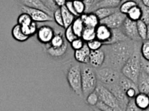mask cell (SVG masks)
<instances>
[{
	"label": "cell",
	"instance_id": "cell-28",
	"mask_svg": "<svg viewBox=\"0 0 149 111\" xmlns=\"http://www.w3.org/2000/svg\"><path fill=\"white\" fill-rule=\"evenodd\" d=\"M81 38L86 43L95 39V28L84 27L81 36Z\"/></svg>",
	"mask_w": 149,
	"mask_h": 111
},
{
	"label": "cell",
	"instance_id": "cell-39",
	"mask_svg": "<svg viewBox=\"0 0 149 111\" xmlns=\"http://www.w3.org/2000/svg\"><path fill=\"white\" fill-rule=\"evenodd\" d=\"M53 18L55 22L60 27L63 28V22L62 18V15L61 13V9L58 8L56 9L53 13Z\"/></svg>",
	"mask_w": 149,
	"mask_h": 111
},
{
	"label": "cell",
	"instance_id": "cell-53",
	"mask_svg": "<svg viewBox=\"0 0 149 111\" xmlns=\"http://www.w3.org/2000/svg\"><path fill=\"white\" fill-rule=\"evenodd\" d=\"M134 1H137L138 3H139V1H138V0H134Z\"/></svg>",
	"mask_w": 149,
	"mask_h": 111
},
{
	"label": "cell",
	"instance_id": "cell-54",
	"mask_svg": "<svg viewBox=\"0 0 149 111\" xmlns=\"http://www.w3.org/2000/svg\"><path fill=\"white\" fill-rule=\"evenodd\" d=\"M120 1H122H122H125V0H120Z\"/></svg>",
	"mask_w": 149,
	"mask_h": 111
},
{
	"label": "cell",
	"instance_id": "cell-13",
	"mask_svg": "<svg viewBox=\"0 0 149 111\" xmlns=\"http://www.w3.org/2000/svg\"><path fill=\"white\" fill-rule=\"evenodd\" d=\"M105 60V54L102 48L94 51H91L89 64L93 68H98L104 65Z\"/></svg>",
	"mask_w": 149,
	"mask_h": 111
},
{
	"label": "cell",
	"instance_id": "cell-18",
	"mask_svg": "<svg viewBox=\"0 0 149 111\" xmlns=\"http://www.w3.org/2000/svg\"><path fill=\"white\" fill-rule=\"evenodd\" d=\"M137 107L141 110L149 109V97L148 94L139 92L134 98Z\"/></svg>",
	"mask_w": 149,
	"mask_h": 111
},
{
	"label": "cell",
	"instance_id": "cell-51",
	"mask_svg": "<svg viewBox=\"0 0 149 111\" xmlns=\"http://www.w3.org/2000/svg\"><path fill=\"white\" fill-rule=\"evenodd\" d=\"M141 111H149V109H146V110H141Z\"/></svg>",
	"mask_w": 149,
	"mask_h": 111
},
{
	"label": "cell",
	"instance_id": "cell-41",
	"mask_svg": "<svg viewBox=\"0 0 149 111\" xmlns=\"http://www.w3.org/2000/svg\"><path fill=\"white\" fill-rule=\"evenodd\" d=\"M95 107L99 108L100 109H101L103 111H123L122 109L113 108L110 106H108V105L105 104L104 103H103L102 102H101L100 101H99V102H98V103L97 104Z\"/></svg>",
	"mask_w": 149,
	"mask_h": 111
},
{
	"label": "cell",
	"instance_id": "cell-19",
	"mask_svg": "<svg viewBox=\"0 0 149 111\" xmlns=\"http://www.w3.org/2000/svg\"><path fill=\"white\" fill-rule=\"evenodd\" d=\"M122 1L120 0H102L96 3L93 8V12L98 8H119L121 4Z\"/></svg>",
	"mask_w": 149,
	"mask_h": 111
},
{
	"label": "cell",
	"instance_id": "cell-45",
	"mask_svg": "<svg viewBox=\"0 0 149 111\" xmlns=\"http://www.w3.org/2000/svg\"><path fill=\"white\" fill-rule=\"evenodd\" d=\"M141 70L149 75V61L141 57Z\"/></svg>",
	"mask_w": 149,
	"mask_h": 111
},
{
	"label": "cell",
	"instance_id": "cell-43",
	"mask_svg": "<svg viewBox=\"0 0 149 111\" xmlns=\"http://www.w3.org/2000/svg\"><path fill=\"white\" fill-rule=\"evenodd\" d=\"M41 1L45 5V6L52 12H54L56 9L59 8L55 5L54 0H41Z\"/></svg>",
	"mask_w": 149,
	"mask_h": 111
},
{
	"label": "cell",
	"instance_id": "cell-31",
	"mask_svg": "<svg viewBox=\"0 0 149 111\" xmlns=\"http://www.w3.org/2000/svg\"><path fill=\"white\" fill-rule=\"evenodd\" d=\"M65 42L61 31L58 32V33H55V35L52 38L49 45L53 47H60L62 46Z\"/></svg>",
	"mask_w": 149,
	"mask_h": 111
},
{
	"label": "cell",
	"instance_id": "cell-55",
	"mask_svg": "<svg viewBox=\"0 0 149 111\" xmlns=\"http://www.w3.org/2000/svg\"><path fill=\"white\" fill-rule=\"evenodd\" d=\"M148 97H149V93H148Z\"/></svg>",
	"mask_w": 149,
	"mask_h": 111
},
{
	"label": "cell",
	"instance_id": "cell-5",
	"mask_svg": "<svg viewBox=\"0 0 149 111\" xmlns=\"http://www.w3.org/2000/svg\"><path fill=\"white\" fill-rule=\"evenodd\" d=\"M67 81L71 89L78 96L83 97L81 90V68L79 65L71 66L66 75Z\"/></svg>",
	"mask_w": 149,
	"mask_h": 111
},
{
	"label": "cell",
	"instance_id": "cell-42",
	"mask_svg": "<svg viewBox=\"0 0 149 111\" xmlns=\"http://www.w3.org/2000/svg\"><path fill=\"white\" fill-rule=\"evenodd\" d=\"M125 111H141V110L137 107L133 98L129 100Z\"/></svg>",
	"mask_w": 149,
	"mask_h": 111
},
{
	"label": "cell",
	"instance_id": "cell-36",
	"mask_svg": "<svg viewBox=\"0 0 149 111\" xmlns=\"http://www.w3.org/2000/svg\"><path fill=\"white\" fill-rule=\"evenodd\" d=\"M86 44L91 51L99 50L103 46V43L96 38L87 42Z\"/></svg>",
	"mask_w": 149,
	"mask_h": 111
},
{
	"label": "cell",
	"instance_id": "cell-27",
	"mask_svg": "<svg viewBox=\"0 0 149 111\" xmlns=\"http://www.w3.org/2000/svg\"><path fill=\"white\" fill-rule=\"evenodd\" d=\"M138 5V2L134 0H125L122 2L119 7V10L122 13L126 15L129 11L134 6Z\"/></svg>",
	"mask_w": 149,
	"mask_h": 111
},
{
	"label": "cell",
	"instance_id": "cell-15",
	"mask_svg": "<svg viewBox=\"0 0 149 111\" xmlns=\"http://www.w3.org/2000/svg\"><path fill=\"white\" fill-rule=\"evenodd\" d=\"M91 50L87 46L86 43L80 49L74 51V57L75 60L81 64L89 63V58Z\"/></svg>",
	"mask_w": 149,
	"mask_h": 111
},
{
	"label": "cell",
	"instance_id": "cell-1",
	"mask_svg": "<svg viewBox=\"0 0 149 111\" xmlns=\"http://www.w3.org/2000/svg\"><path fill=\"white\" fill-rule=\"evenodd\" d=\"M138 42L130 39L125 41L103 45L102 48L105 54L104 66H108L120 71L122 68L134 51Z\"/></svg>",
	"mask_w": 149,
	"mask_h": 111
},
{
	"label": "cell",
	"instance_id": "cell-22",
	"mask_svg": "<svg viewBox=\"0 0 149 111\" xmlns=\"http://www.w3.org/2000/svg\"><path fill=\"white\" fill-rule=\"evenodd\" d=\"M11 34L12 37L17 41L20 42H23L27 40L30 37L26 35L22 30V27L20 25L17 24L13 26L12 29Z\"/></svg>",
	"mask_w": 149,
	"mask_h": 111
},
{
	"label": "cell",
	"instance_id": "cell-9",
	"mask_svg": "<svg viewBox=\"0 0 149 111\" xmlns=\"http://www.w3.org/2000/svg\"><path fill=\"white\" fill-rule=\"evenodd\" d=\"M22 12L26 13L30 15L31 19L34 22H47L54 21L53 17L49 15L46 12L37 9L29 8L23 5L21 6Z\"/></svg>",
	"mask_w": 149,
	"mask_h": 111
},
{
	"label": "cell",
	"instance_id": "cell-6",
	"mask_svg": "<svg viewBox=\"0 0 149 111\" xmlns=\"http://www.w3.org/2000/svg\"><path fill=\"white\" fill-rule=\"evenodd\" d=\"M95 91L97 93L100 101L113 108L122 109L119 102L113 94L107 87L100 83L98 81Z\"/></svg>",
	"mask_w": 149,
	"mask_h": 111
},
{
	"label": "cell",
	"instance_id": "cell-33",
	"mask_svg": "<svg viewBox=\"0 0 149 111\" xmlns=\"http://www.w3.org/2000/svg\"><path fill=\"white\" fill-rule=\"evenodd\" d=\"M17 21L18 24L20 25L21 26H23L29 25L30 23H31L33 21L29 14H28L26 13L23 12L18 16Z\"/></svg>",
	"mask_w": 149,
	"mask_h": 111
},
{
	"label": "cell",
	"instance_id": "cell-10",
	"mask_svg": "<svg viewBox=\"0 0 149 111\" xmlns=\"http://www.w3.org/2000/svg\"><path fill=\"white\" fill-rule=\"evenodd\" d=\"M36 34L40 42L43 44H49L55 35V31L51 27L44 25L38 28Z\"/></svg>",
	"mask_w": 149,
	"mask_h": 111
},
{
	"label": "cell",
	"instance_id": "cell-26",
	"mask_svg": "<svg viewBox=\"0 0 149 111\" xmlns=\"http://www.w3.org/2000/svg\"><path fill=\"white\" fill-rule=\"evenodd\" d=\"M142 15V12L140 6V5L138 4L134 7H133L127 13L126 16L128 18H129L131 20L137 21L140 20H141Z\"/></svg>",
	"mask_w": 149,
	"mask_h": 111
},
{
	"label": "cell",
	"instance_id": "cell-2",
	"mask_svg": "<svg viewBox=\"0 0 149 111\" xmlns=\"http://www.w3.org/2000/svg\"><path fill=\"white\" fill-rule=\"evenodd\" d=\"M137 42L133 53L120 70L121 73L137 84L141 72V55L140 47Z\"/></svg>",
	"mask_w": 149,
	"mask_h": 111
},
{
	"label": "cell",
	"instance_id": "cell-25",
	"mask_svg": "<svg viewBox=\"0 0 149 111\" xmlns=\"http://www.w3.org/2000/svg\"><path fill=\"white\" fill-rule=\"evenodd\" d=\"M70 26L76 35L79 38H81L82 32L85 26L80 17H77Z\"/></svg>",
	"mask_w": 149,
	"mask_h": 111
},
{
	"label": "cell",
	"instance_id": "cell-49",
	"mask_svg": "<svg viewBox=\"0 0 149 111\" xmlns=\"http://www.w3.org/2000/svg\"><path fill=\"white\" fill-rule=\"evenodd\" d=\"M147 39H149V24H147Z\"/></svg>",
	"mask_w": 149,
	"mask_h": 111
},
{
	"label": "cell",
	"instance_id": "cell-21",
	"mask_svg": "<svg viewBox=\"0 0 149 111\" xmlns=\"http://www.w3.org/2000/svg\"><path fill=\"white\" fill-rule=\"evenodd\" d=\"M68 49V45L66 42L60 47H53L49 45L47 49V52L51 56L54 57H59L63 56L66 51Z\"/></svg>",
	"mask_w": 149,
	"mask_h": 111
},
{
	"label": "cell",
	"instance_id": "cell-48",
	"mask_svg": "<svg viewBox=\"0 0 149 111\" xmlns=\"http://www.w3.org/2000/svg\"><path fill=\"white\" fill-rule=\"evenodd\" d=\"M93 111H103V110L100 109L99 108H97V107H95V106H93Z\"/></svg>",
	"mask_w": 149,
	"mask_h": 111
},
{
	"label": "cell",
	"instance_id": "cell-24",
	"mask_svg": "<svg viewBox=\"0 0 149 111\" xmlns=\"http://www.w3.org/2000/svg\"><path fill=\"white\" fill-rule=\"evenodd\" d=\"M119 10V8H101L97 9L94 13L99 18L100 21L108 17L113 13Z\"/></svg>",
	"mask_w": 149,
	"mask_h": 111
},
{
	"label": "cell",
	"instance_id": "cell-23",
	"mask_svg": "<svg viewBox=\"0 0 149 111\" xmlns=\"http://www.w3.org/2000/svg\"><path fill=\"white\" fill-rule=\"evenodd\" d=\"M112 37H111L110 40L107 43V45L125 41V40L129 39L123 33L120 28L112 29Z\"/></svg>",
	"mask_w": 149,
	"mask_h": 111
},
{
	"label": "cell",
	"instance_id": "cell-4",
	"mask_svg": "<svg viewBox=\"0 0 149 111\" xmlns=\"http://www.w3.org/2000/svg\"><path fill=\"white\" fill-rule=\"evenodd\" d=\"M95 73L98 81L105 86L119 83L122 75L120 71L108 66H103Z\"/></svg>",
	"mask_w": 149,
	"mask_h": 111
},
{
	"label": "cell",
	"instance_id": "cell-52",
	"mask_svg": "<svg viewBox=\"0 0 149 111\" xmlns=\"http://www.w3.org/2000/svg\"><path fill=\"white\" fill-rule=\"evenodd\" d=\"M66 1H73L74 0H66Z\"/></svg>",
	"mask_w": 149,
	"mask_h": 111
},
{
	"label": "cell",
	"instance_id": "cell-8",
	"mask_svg": "<svg viewBox=\"0 0 149 111\" xmlns=\"http://www.w3.org/2000/svg\"><path fill=\"white\" fill-rule=\"evenodd\" d=\"M126 17V15L122 13L118 10L108 17L100 20V24L105 25L111 29L119 28L122 25Z\"/></svg>",
	"mask_w": 149,
	"mask_h": 111
},
{
	"label": "cell",
	"instance_id": "cell-34",
	"mask_svg": "<svg viewBox=\"0 0 149 111\" xmlns=\"http://www.w3.org/2000/svg\"><path fill=\"white\" fill-rule=\"evenodd\" d=\"M141 57L149 61V39L143 41L140 47Z\"/></svg>",
	"mask_w": 149,
	"mask_h": 111
},
{
	"label": "cell",
	"instance_id": "cell-20",
	"mask_svg": "<svg viewBox=\"0 0 149 111\" xmlns=\"http://www.w3.org/2000/svg\"><path fill=\"white\" fill-rule=\"evenodd\" d=\"M61 13L62 15V18H63V28L65 29L68 28V27L70 26L74 20V19L77 17L75 16H74L73 14H72L65 7V6H63L61 8H60Z\"/></svg>",
	"mask_w": 149,
	"mask_h": 111
},
{
	"label": "cell",
	"instance_id": "cell-17",
	"mask_svg": "<svg viewBox=\"0 0 149 111\" xmlns=\"http://www.w3.org/2000/svg\"><path fill=\"white\" fill-rule=\"evenodd\" d=\"M137 88L139 92L148 94L149 93V75L141 70L137 83Z\"/></svg>",
	"mask_w": 149,
	"mask_h": 111
},
{
	"label": "cell",
	"instance_id": "cell-30",
	"mask_svg": "<svg viewBox=\"0 0 149 111\" xmlns=\"http://www.w3.org/2000/svg\"><path fill=\"white\" fill-rule=\"evenodd\" d=\"M21 27L23 32L29 37H31L33 36L34 34H36L38 28L36 22L34 21H33L29 25H23Z\"/></svg>",
	"mask_w": 149,
	"mask_h": 111
},
{
	"label": "cell",
	"instance_id": "cell-3",
	"mask_svg": "<svg viewBox=\"0 0 149 111\" xmlns=\"http://www.w3.org/2000/svg\"><path fill=\"white\" fill-rule=\"evenodd\" d=\"M98 84L95 71L88 66L81 68V90L83 97H86L95 91Z\"/></svg>",
	"mask_w": 149,
	"mask_h": 111
},
{
	"label": "cell",
	"instance_id": "cell-47",
	"mask_svg": "<svg viewBox=\"0 0 149 111\" xmlns=\"http://www.w3.org/2000/svg\"><path fill=\"white\" fill-rule=\"evenodd\" d=\"M139 2L141 3H142L144 6L149 7V0H140Z\"/></svg>",
	"mask_w": 149,
	"mask_h": 111
},
{
	"label": "cell",
	"instance_id": "cell-29",
	"mask_svg": "<svg viewBox=\"0 0 149 111\" xmlns=\"http://www.w3.org/2000/svg\"><path fill=\"white\" fill-rule=\"evenodd\" d=\"M137 28L139 37L142 41L147 39V24L140 20L137 21Z\"/></svg>",
	"mask_w": 149,
	"mask_h": 111
},
{
	"label": "cell",
	"instance_id": "cell-7",
	"mask_svg": "<svg viewBox=\"0 0 149 111\" xmlns=\"http://www.w3.org/2000/svg\"><path fill=\"white\" fill-rule=\"evenodd\" d=\"M120 29L125 35L129 39L134 42L142 41L138 34L137 21L131 20L126 17L122 25L121 26Z\"/></svg>",
	"mask_w": 149,
	"mask_h": 111
},
{
	"label": "cell",
	"instance_id": "cell-11",
	"mask_svg": "<svg viewBox=\"0 0 149 111\" xmlns=\"http://www.w3.org/2000/svg\"><path fill=\"white\" fill-rule=\"evenodd\" d=\"M105 87H107L110 90V91L113 94V95L115 97V98L119 102L122 109H123V111H125L126 106L129 99L126 97V94L119 86V83L107 86Z\"/></svg>",
	"mask_w": 149,
	"mask_h": 111
},
{
	"label": "cell",
	"instance_id": "cell-56",
	"mask_svg": "<svg viewBox=\"0 0 149 111\" xmlns=\"http://www.w3.org/2000/svg\"><path fill=\"white\" fill-rule=\"evenodd\" d=\"M138 1H139H139H140V0H138Z\"/></svg>",
	"mask_w": 149,
	"mask_h": 111
},
{
	"label": "cell",
	"instance_id": "cell-46",
	"mask_svg": "<svg viewBox=\"0 0 149 111\" xmlns=\"http://www.w3.org/2000/svg\"><path fill=\"white\" fill-rule=\"evenodd\" d=\"M54 1L55 5L59 8L65 6L66 2V0H54Z\"/></svg>",
	"mask_w": 149,
	"mask_h": 111
},
{
	"label": "cell",
	"instance_id": "cell-16",
	"mask_svg": "<svg viewBox=\"0 0 149 111\" xmlns=\"http://www.w3.org/2000/svg\"><path fill=\"white\" fill-rule=\"evenodd\" d=\"M85 27L95 28L100 24V20L94 12L84 13L80 16Z\"/></svg>",
	"mask_w": 149,
	"mask_h": 111
},
{
	"label": "cell",
	"instance_id": "cell-40",
	"mask_svg": "<svg viewBox=\"0 0 149 111\" xmlns=\"http://www.w3.org/2000/svg\"><path fill=\"white\" fill-rule=\"evenodd\" d=\"M86 42H84V40L81 38H77L74 40H73L70 44L71 46V47L75 51L79 49H80L83 47Z\"/></svg>",
	"mask_w": 149,
	"mask_h": 111
},
{
	"label": "cell",
	"instance_id": "cell-50",
	"mask_svg": "<svg viewBox=\"0 0 149 111\" xmlns=\"http://www.w3.org/2000/svg\"><path fill=\"white\" fill-rule=\"evenodd\" d=\"M101 1H102V0H94V3L95 4L96 3H97V2H98Z\"/></svg>",
	"mask_w": 149,
	"mask_h": 111
},
{
	"label": "cell",
	"instance_id": "cell-14",
	"mask_svg": "<svg viewBox=\"0 0 149 111\" xmlns=\"http://www.w3.org/2000/svg\"><path fill=\"white\" fill-rule=\"evenodd\" d=\"M19 1L23 6L41 10L48 13L49 15L53 16L54 12L48 8L41 0H19Z\"/></svg>",
	"mask_w": 149,
	"mask_h": 111
},
{
	"label": "cell",
	"instance_id": "cell-44",
	"mask_svg": "<svg viewBox=\"0 0 149 111\" xmlns=\"http://www.w3.org/2000/svg\"><path fill=\"white\" fill-rule=\"evenodd\" d=\"M65 6L67 8V9L72 14H73L74 16H75L76 17H79V16L77 14V13H76V12L74 9V6H73V1H66V4H65Z\"/></svg>",
	"mask_w": 149,
	"mask_h": 111
},
{
	"label": "cell",
	"instance_id": "cell-32",
	"mask_svg": "<svg viewBox=\"0 0 149 111\" xmlns=\"http://www.w3.org/2000/svg\"><path fill=\"white\" fill-rule=\"evenodd\" d=\"M99 97L95 91L91 92L86 97V103L91 106H95L99 102Z\"/></svg>",
	"mask_w": 149,
	"mask_h": 111
},
{
	"label": "cell",
	"instance_id": "cell-35",
	"mask_svg": "<svg viewBox=\"0 0 149 111\" xmlns=\"http://www.w3.org/2000/svg\"><path fill=\"white\" fill-rule=\"evenodd\" d=\"M73 4L77 14L79 16L85 13L86 7L83 1L79 0H74L73 1Z\"/></svg>",
	"mask_w": 149,
	"mask_h": 111
},
{
	"label": "cell",
	"instance_id": "cell-38",
	"mask_svg": "<svg viewBox=\"0 0 149 111\" xmlns=\"http://www.w3.org/2000/svg\"><path fill=\"white\" fill-rule=\"evenodd\" d=\"M77 38H78V37L76 35V34L73 32L71 26H69L68 28H65V40L66 42L70 43L73 40H74Z\"/></svg>",
	"mask_w": 149,
	"mask_h": 111
},
{
	"label": "cell",
	"instance_id": "cell-37",
	"mask_svg": "<svg viewBox=\"0 0 149 111\" xmlns=\"http://www.w3.org/2000/svg\"><path fill=\"white\" fill-rule=\"evenodd\" d=\"M138 4L140 5L141 9V12H142L141 20L144 21L146 24H149V7L144 6L140 2H139Z\"/></svg>",
	"mask_w": 149,
	"mask_h": 111
},
{
	"label": "cell",
	"instance_id": "cell-12",
	"mask_svg": "<svg viewBox=\"0 0 149 111\" xmlns=\"http://www.w3.org/2000/svg\"><path fill=\"white\" fill-rule=\"evenodd\" d=\"M112 35V29L105 25L100 24L95 28L96 39L101 41L103 43V45L107 44L110 40Z\"/></svg>",
	"mask_w": 149,
	"mask_h": 111
}]
</instances>
